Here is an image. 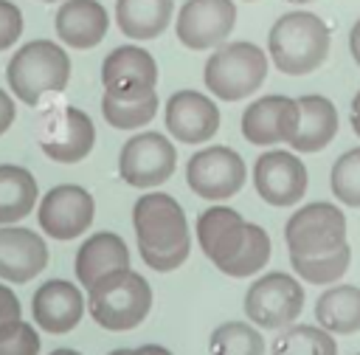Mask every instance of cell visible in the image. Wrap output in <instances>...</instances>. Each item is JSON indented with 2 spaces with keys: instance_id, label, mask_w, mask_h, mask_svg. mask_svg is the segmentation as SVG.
<instances>
[{
  "instance_id": "obj_9",
  "label": "cell",
  "mask_w": 360,
  "mask_h": 355,
  "mask_svg": "<svg viewBox=\"0 0 360 355\" xmlns=\"http://www.w3.org/2000/svg\"><path fill=\"white\" fill-rule=\"evenodd\" d=\"M177 166V149L163 132L132 135L118 155V175L135 189L163 186Z\"/></svg>"
},
{
  "instance_id": "obj_26",
  "label": "cell",
  "mask_w": 360,
  "mask_h": 355,
  "mask_svg": "<svg viewBox=\"0 0 360 355\" xmlns=\"http://www.w3.org/2000/svg\"><path fill=\"white\" fill-rule=\"evenodd\" d=\"M101 113L104 121L115 130H138L149 124L158 113V93H143V96H112L104 93L101 99Z\"/></svg>"
},
{
  "instance_id": "obj_29",
  "label": "cell",
  "mask_w": 360,
  "mask_h": 355,
  "mask_svg": "<svg viewBox=\"0 0 360 355\" xmlns=\"http://www.w3.org/2000/svg\"><path fill=\"white\" fill-rule=\"evenodd\" d=\"M329 183H332V194L340 203H346L352 208H360V147L343 152L335 161Z\"/></svg>"
},
{
  "instance_id": "obj_22",
  "label": "cell",
  "mask_w": 360,
  "mask_h": 355,
  "mask_svg": "<svg viewBox=\"0 0 360 355\" xmlns=\"http://www.w3.org/2000/svg\"><path fill=\"white\" fill-rule=\"evenodd\" d=\"M301 121L298 135L292 138L295 152H321L338 132V110L326 96H301L298 99Z\"/></svg>"
},
{
  "instance_id": "obj_31",
  "label": "cell",
  "mask_w": 360,
  "mask_h": 355,
  "mask_svg": "<svg viewBox=\"0 0 360 355\" xmlns=\"http://www.w3.org/2000/svg\"><path fill=\"white\" fill-rule=\"evenodd\" d=\"M22 34V11L11 0H0V51H8Z\"/></svg>"
},
{
  "instance_id": "obj_36",
  "label": "cell",
  "mask_w": 360,
  "mask_h": 355,
  "mask_svg": "<svg viewBox=\"0 0 360 355\" xmlns=\"http://www.w3.org/2000/svg\"><path fill=\"white\" fill-rule=\"evenodd\" d=\"M352 130H354V135L360 138V90H357V96L352 99Z\"/></svg>"
},
{
  "instance_id": "obj_28",
  "label": "cell",
  "mask_w": 360,
  "mask_h": 355,
  "mask_svg": "<svg viewBox=\"0 0 360 355\" xmlns=\"http://www.w3.org/2000/svg\"><path fill=\"white\" fill-rule=\"evenodd\" d=\"M211 355H264V341L256 327L228 321L211 332Z\"/></svg>"
},
{
  "instance_id": "obj_4",
  "label": "cell",
  "mask_w": 360,
  "mask_h": 355,
  "mask_svg": "<svg viewBox=\"0 0 360 355\" xmlns=\"http://www.w3.org/2000/svg\"><path fill=\"white\" fill-rule=\"evenodd\" d=\"M332 48V34L326 23L312 11L281 14L267 34V54L284 76H307L318 70Z\"/></svg>"
},
{
  "instance_id": "obj_10",
  "label": "cell",
  "mask_w": 360,
  "mask_h": 355,
  "mask_svg": "<svg viewBox=\"0 0 360 355\" xmlns=\"http://www.w3.org/2000/svg\"><path fill=\"white\" fill-rule=\"evenodd\" d=\"M304 310V287L298 279L276 270L256 279L245 296V313L264 330L290 327Z\"/></svg>"
},
{
  "instance_id": "obj_39",
  "label": "cell",
  "mask_w": 360,
  "mask_h": 355,
  "mask_svg": "<svg viewBox=\"0 0 360 355\" xmlns=\"http://www.w3.org/2000/svg\"><path fill=\"white\" fill-rule=\"evenodd\" d=\"M290 3H312V0H290Z\"/></svg>"
},
{
  "instance_id": "obj_6",
  "label": "cell",
  "mask_w": 360,
  "mask_h": 355,
  "mask_svg": "<svg viewBox=\"0 0 360 355\" xmlns=\"http://www.w3.org/2000/svg\"><path fill=\"white\" fill-rule=\"evenodd\" d=\"M87 307L104 330H132L152 310V287L132 268H121L87 287Z\"/></svg>"
},
{
  "instance_id": "obj_35",
  "label": "cell",
  "mask_w": 360,
  "mask_h": 355,
  "mask_svg": "<svg viewBox=\"0 0 360 355\" xmlns=\"http://www.w3.org/2000/svg\"><path fill=\"white\" fill-rule=\"evenodd\" d=\"M129 355H172L166 347H158V344H146V347H138V349H129Z\"/></svg>"
},
{
  "instance_id": "obj_32",
  "label": "cell",
  "mask_w": 360,
  "mask_h": 355,
  "mask_svg": "<svg viewBox=\"0 0 360 355\" xmlns=\"http://www.w3.org/2000/svg\"><path fill=\"white\" fill-rule=\"evenodd\" d=\"M20 318V299L11 293V287L0 285V327Z\"/></svg>"
},
{
  "instance_id": "obj_23",
  "label": "cell",
  "mask_w": 360,
  "mask_h": 355,
  "mask_svg": "<svg viewBox=\"0 0 360 355\" xmlns=\"http://www.w3.org/2000/svg\"><path fill=\"white\" fill-rule=\"evenodd\" d=\"M174 0H115V23L132 39H155L172 23Z\"/></svg>"
},
{
  "instance_id": "obj_17",
  "label": "cell",
  "mask_w": 360,
  "mask_h": 355,
  "mask_svg": "<svg viewBox=\"0 0 360 355\" xmlns=\"http://www.w3.org/2000/svg\"><path fill=\"white\" fill-rule=\"evenodd\" d=\"M101 85H104V93H112V96L155 93L158 62L152 59L149 51L138 45L112 48L101 62Z\"/></svg>"
},
{
  "instance_id": "obj_30",
  "label": "cell",
  "mask_w": 360,
  "mask_h": 355,
  "mask_svg": "<svg viewBox=\"0 0 360 355\" xmlns=\"http://www.w3.org/2000/svg\"><path fill=\"white\" fill-rule=\"evenodd\" d=\"M0 355H39V335L25 321H8L0 327Z\"/></svg>"
},
{
  "instance_id": "obj_33",
  "label": "cell",
  "mask_w": 360,
  "mask_h": 355,
  "mask_svg": "<svg viewBox=\"0 0 360 355\" xmlns=\"http://www.w3.org/2000/svg\"><path fill=\"white\" fill-rule=\"evenodd\" d=\"M14 116H17V107H14V99L0 90V135L14 124Z\"/></svg>"
},
{
  "instance_id": "obj_21",
  "label": "cell",
  "mask_w": 360,
  "mask_h": 355,
  "mask_svg": "<svg viewBox=\"0 0 360 355\" xmlns=\"http://www.w3.org/2000/svg\"><path fill=\"white\" fill-rule=\"evenodd\" d=\"M121 268H129V251L124 239L112 231H98L87 237L76 254V279L84 287H90L101 276L121 270Z\"/></svg>"
},
{
  "instance_id": "obj_24",
  "label": "cell",
  "mask_w": 360,
  "mask_h": 355,
  "mask_svg": "<svg viewBox=\"0 0 360 355\" xmlns=\"http://www.w3.org/2000/svg\"><path fill=\"white\" fill-rule=\"evenodd\" d=\"M315 318L323 330L352 335L360 330V287L335 285L315 301Z\"/></svg>"
},
{
  "instance_id": "obj_19",
  "label": "cell",
  "mask_w": 360,
  "mask_h": 355,
  "mask_svg": "<svg viewBox=\"0 0 360 355\" xmlns=\"http://www.w3.org/2000/svg\"><path fill=\"white\" fill-rule=\"evenodd\" d=\"M48 265L45 239L20 225H0V279L31 282Z\"/></svg>"
},
{
  "instance_id": "obj_12",
  "label": "cell",
  "mask_w": 360,
  "mask_h": 355,
  "mask_svg": "<svg viewBox=\"0 0 360 355\" xmlns=\"http://www.w3.org/2000/svg\"><path fill=\"white\" fill-rule=\"evenodd\" d=\"M236 25L233 0H186L177 11L174 31L188 51L219 48Z\"/></svg>"
},
{
  "instance_id": "obj_2",
  "label": "cell",
  "mask_w": 360,
  "mask_h": 355,
  "mask_svg": "<svg viewBox=\"0 0 360 355\" xmlns=\"http://www.w3.org/2000/svg\"><path fill=\"white\" fill-rule=\"evenodd\" d=\"M197 239L202 254L233 279L259 273L270 259L267 231L228 206H211L197 217Z\"/></svg>"
},
{
  "instance_id": "obj_34",
  "label": "cell",
  "mask_w": 360,
  "mask_h": 355,
  "mask_svg": "<svg viewBox=\"0 0 360 355\" xmlns=\"http://www.w3.org/2000/svg\"><path fill=\"white\" fill-rule=\"evenodd\" d=\"M349 51H352V56H354V62L360 65V20L352 25V31H349Z\"/></svg>"
},
{
  "instance_id": "obj_5",
  "label": "cell",
  "mask_w": 360,
  "mask_h": 355,
  "mask_svg": "<svg viewBox=\"0 0 360 355\" xmlns=\"http://www.w3.org/2000/svg\"><path fill=\"white\" fill-rule=\"evenodd\" d=\"M70 79V56L53 39H31L6 65L11 96L34 107L48 93H62Z\"/></svg>"
},
{
  "instance_id": "obj_13",
  "label": "cell",
  "mask_w": 360,
  "mask_h": 355,
  "mask_svg": "<svg viewBox=\"0 0 360 355\" xmlns=\"http://www.w3.org/2000/svg\"><path fill=\"white\" fill-rule=\"evenodd\" d=\"M307 183H309V175H307L304 161L284 149H270L259 155L253 166V186L259 197L278 208L295 206L304 197Z\"/></svg>"
},
{
  "instance_id": "obj_37",
  "label": "cell",
  "mask_w": 360,
  "mask_h": 355,
  "mask_svg": "<svg viewBox=\"0 0 360 355\" xmlns=\"http://www.w3.org/2000/svg\"><path fill=\"white\" fill-rule=\"evenodd\" d=\"M51 355H79V352L76 349H53Z\"/></svg>"
},
{
  "instance_id": "obj_8",
  "label": "cell",
  "mask_w": 360,
  "mask_h": 355,
  "mask_svg": "<svg viewBox=\"0 0 360 355\" xmlns=\"http://www.w3.org/2000/svg\"><path fill=\"white\" fill-rule=\"evenodd\" d=\"M37 141L51 161L79 163L82 158L90 155L96 144V127L84 110L62 104V107H51L48 113H42Z\"/></svg>"
},
{
  "instance_id": "obj_1",
  "label": "cell",
  "mask_w": 360,
  "mask_h": 355,
  "mask_svg": "<svg viewBox=\"0 0 360 355\" xmlns=\"http://www.w3.org/2000/svg\"><path fill=\"white\" fill-rule=\"evenodd\" d=\"M284 239L295 273L312 285L335 282L349 270L352 248L346 239V217L332 203L298 208L284 225Z\"/></svg>"
},
{
  "instance_id": "obj_15",
  "label": "cell",
  "mask_w": 360,
  "mask_h": 355,
  "mask_svg": "<svg viewBox=\"0 0 360 355\" xmlns=\"http://www.w3.org/2000/svg\"><path fill=\"white\" fill-rule=\"evenodd\" d=\"M301 110L290 96H264L245 107L242 113V135L248 144L270 147V144H292L298 135Z\"/></svg>"
},
{
  "instance_id": "obj_3",
  "label": "cell",
  "mask_w": 360,
  "mask_h": 355,
  "mask_svg": "<svg viewBox=\"0 0 360 355\" xmlns=\"http://www.w3.org/2000/svg\"><path fill=\"white\" fill-rule=\"evenodd\" d=\"M141 259L152 270H174L188 259L191 234L180 203L163 192H146L132 208Z\"/></svg>"
},
{
  "instance_id": "obj_27",
  "label": "cell",
  "mask_w": 360,
  "mask_h": 355,
  "mask_svg": "<svg viewBox=\"0 0 360 355\" xmlns=\"http://www.w3.org/2000/svg\"><path fill=\"white\" fill-rule=\"evenodd\" d=\"M273 355H338V344L323 327L290 324L276 335Z\"/></svg>"
},
{
  "instance_id": "obj_11",
  "label": "cell",
  "mask_w": 360,
  "mask_h": 355,
  "mask_svg": "<svg viewBox=\"0 0 360 355\" xmlns=\"http://www.w3.org/2000/svg\"><path fill=\"white\" fill-rule=\"evenodd\" d=\"M186 183L205 200H228L245 186V161L231 147H205L188 158Z\"/></svg>"
},
{
  "instance_id": "obj_20",
  "label": "cell",
  "mask_w": 360,
  "mask_h": 355,
  "mask_svg": "<svg viewBox=\"0 0 360 355\" xmlns=\"http://www.w3.org/2000/svg\"><path fill=\"white\" fill-rule=\"evenodd\" d=\"M53 28L68 48L90 51L107 37L110 17L98 0H65L56 8Z\"/></svg>"
},
{
  "instance_id": "obj_38",
  "label": "cell",
  "mask_w": 360,
  "mask_h": 355,
  "mask_svg": "<svg viewBox=\"0 0 360 355\" xmlns=\"http://www.w3.org/2000/svg\"><path fill=\"white\" fill-rule=\"evenodd\" d=\"M110 355H129V349H115V352H110Z\"/></svg>"
},
{
  "instance_id": "obj_18",
  "label": "cell",
  "mask_w": 360,
  "mask_h": 355,
  "mask_svg": "<svg viewBox=\"0 0 360 355\" xmlns=\"http://www.w3.org/2000/svg\"><path fill=\"white\" fill-rule=\"evenodd\" d=\"M31 313H34V324H39L45 332L62 335V332H70L82 321L84 299L73 282L51 279L39 285V290L34 293Z\"/></svg>"
},
{
  "instance_id": "obj_25",
  "label": "cell",
  "mask_w": 360,
  "mask_h": 355,
  "mask_svg": "<svg viewBox=\"0 0 360 355\" xmlns=\"http://www.w3.org/2000/svg\"><path fill=\"white\" fill-rule=\"evenodd\" d=\"M37 180L25 166L0 163V225H11L34 211Z\"/></svg>"
},
{
  "instance_id": "obj_41",
  "label": "cell",
  "mask_w": 360,
  "mask_h": 355,
  "mask_svg": "<svg viewBox=\"0 0 360 355\" xmlns=\"http://www.w3.org/2000/svg\"><path fill=\"white\" fill-rule=\"evenodd\" d=\"M245 3H253V0H245Z\"/></svg>"
},
{
  "instance_id": "obj_16",
  "label": "cell",
  "mask_w": 360,
  "mask_h": 355,
  "mask_svg": "<svg viewBox=\"0 0 360 355\" xmlns=\"http://www.w3.org/2000/svg\"><path fill=\"white\" fill-rule=\"evenodd\" d=\"M166 130L180 144H205L219 130V107L197 90H177L166 101Z\"/></svg>"
},
{
  "instance_id": "obj_7",
  "label": "cell",
  "mask_w": 360,
  "mask_h": 355,
  "mask_svg": "<svg viewBox=\"0 0 360 355\" xmlns=\"http://www.w3.org/2000/svg\"><path fill=\"white\" fill-rule=\"evenodd\" d=\"M267 76V54L248 42H222L205 59L202 79L214 99L219 101H239L253 96Z\"/></svg>"
},
{
  "instance_id": "obj_40",
  "label": "cell",
  "mask_w": 360,
  "mask_h": 355,
  "mask_svg": "<svg viewBox=\"0 0 360 355\" xmlns=\"http://www.w3.org/2000/svg\"><path fill=\"white\" fill-rule=\"evenodd\" d=\"M42 3H56V0H42Z\"/></svg>"
},
{
  "instance_id": "obj_14",
  "label": "cell",
  "mask_w": 360,
  "mask_h": 355,
  "mask_svg": "<svg viewBox=\"0 0 360 355\" xmlns=\"http://www.w3.org/2000/svg\"><path fill=\"white\" fill-rule=\"evenodd\" d=\"M93 214H96L93 194L76 183L53 186L42 197L39 211H37L39 228L53 239H73L84 234L93 223Z\"/></svg>"
}]
</instances>
